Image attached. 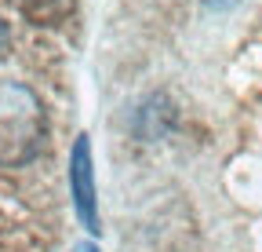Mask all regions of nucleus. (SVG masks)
Listing matches in <instances>:
<instances>
[{"mask_svg": "<svg viewBox=\"0 0 262 252\" xmlns=\"http://www.w3.org/2000/svg\"><path fill=\"white\" fill-rule=\"evenodd\" d=\"M44 139V113L22 84H0V165H18L37 153Z\"/></svg>", "mask_w": 262, "mask_h": 252, "instance_id": "obj_1", "label": "nucleus"}, {"mask_svg": "<svg viewBox=\"0 0 262 252\" xmlns=\"http://www.w3.org/2000/svg\"><path fill=\"white\" fill-rule=\"evenodd\" d=\"M70 190H73V208L80 223L98 234V194H95V161H91V139L77 135L73 153H70Z\"/></svg>", "mask_w": 262, "mask_h": 252, "instance_id": "obj_2", "label": "nucleus"}, {"mask_svg": "<svg viewBox=\"0 0 262 252\" xmlns=\"http://www.w3.org/2000/svg\"><path fill=\"white\" fill-rule=\"evenodd\" d=\"M73 252H102L95 241H80V245H73Z\"/></svg>", "mask_w": 262, "mask_h": 252, "instance_id": "obj_3", "label": "nucleus"}, {"mask_svg": "<svg viewBox=\"0 0 262 252\" xmlns=\"http://www.w3.org/2000/svg\"><path fill=\"white\" fill-rule=\"evenodd\" d=\"M211 8H229V4H237V0H208Z\"/></svg>", "mask_w": 262, "mask_h": 252, "instance_id": "obj_4", "label": "nucleus"}, {"mask_svg": "<svg viewBox=\"0 0 262 252\" xmlns=\"http://www.w3.org/2000/svg\"><path fill=\"white\" fill-rule=\"evenodd\" d=\"M4 41H8V29H4V22H0V48H4Z\"/></svg>", "mask_w": 262, "mask_h": 252, "instance_id": "obj_5", "label": "nucleus"}]
</instances>
